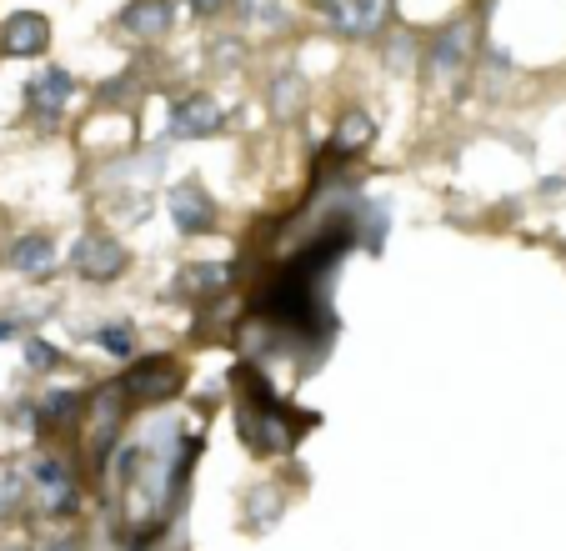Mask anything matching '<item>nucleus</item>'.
<instances>
[{
    "mask_svg": "<svg viewBox=\"0 0 566 551\" xmlns=\"http://www.w3.org/2000/svg\"><path fill=\"white\" fill-rule=\"evenodd\" d=\"M411 51H416V46H411V36H396V41H391V51H386V66H391V71H401V66L411 61Z\"/></svg>",
    "mask_w": 566,
    "mask_h": 551,
    "instance_id": "nucleus-20",
    "label": "nucleus"
},
{
    "mask_svg": "<svg viewBox=\"0 0 566 551\" xmlns=\"http://www.w3.org/2000/svg\"><path fill=\"white\" fill-rule=\"evenodd\" d=\"M376 141V121L366 116V111H346L341 121H336V131H331V146L336 151H366Z\"/></svg>",
    "mask_w": 566,
    "mask_h": 551,
    "instance_id": "nucleus-13",
    "label": "nucleus"
},
{
    "mask_svg": "<svg viewBox=\"0 0 566 551\" xmlns=\"http://www.w3.org/2000/svg\"><path fill=\"white\" fill-rule=\"evenodd\" d=\"M471 56H476V21H451V26L431 41L426 71H431L436 81H456V76L471 66Z\"/></svg>",
    "mask_w": 566,
    "mask_h": 551,
    "instance_id": "nucleus-2",
    "label": "nucleus"
},
{
    "mask_svg": "<svg viewBox=\"0 0 566 551\" xmlns=\"http://www.w3.org/2000/svg\"><path fill=\"white\" fill-rule=\"evenodd\" d=\"M16 496H21V481H16V476H11V481H0V511H11ZM0 521H6V516H0Z\"/></svg>",
    "mask_w": 566,
    "mask_h": 551,
    "instance_id": "nucleus-22",
    "label": "nucleus"
},
{
    "mask_svg": "<svg viewBox=\"0 0 566 551\" xmlns=\"http://www.w3.org/2000/svg\"><path fill=\"white\" fill-rule=\"evenodd\" d=\"M306 76L301 71H276L271 76V86H266V111L276 116V121H296L301 111H306Z\"/></svg>",
    "mask_w": 566,
    "mask_h": 551,
    "instance_id": "nucleus-11",
    "label": "nucleus"
},
{
    "mask_svg": "<svg viewBox=\"0 0 566 551\" xmlns=\"http://www.w3.org/2000/svg\"><path fill=\"white\" fill-rule=\"evenodd\" d=\"M71 76L61 71V66H51V71H41V76H31V86H26V101H31V116H56L66 101H71Z\"/></svg>",
    "mask_w": 566,
    "mask_h": 551,
    "instance_id": "nucleus-12",
    "label": "nucleus"
},
{
    "mask_svg": "<svg viewBox=\"0 0 566 551\" xmlns=\"http://www.w3.org/2000/svg\"><path fill=\"white\" fill-rule=\"evenodd\" d=\"M76 406H81V396H76V391H56V396L41 406V421H66Z\"/></svg>",
    "mask_w": 566,
    "mask_h": 551,
    "instance_id": "nucleus-19",
    "label": "nucleus"
},
{
    "mask_svg": "<svg viewBox=\"0 0 566 551\" xmlns=\"http://www.w3.org/2000/svg\"><path fill=\"white\" fill-rule=\"evenodd\" d=\"M226 6H231V0H191V11H196V16H206V21L226 16Z\"/></svg>",
    "mask_w": 566,
    "mask_h": 551,
    "instance_id": "nucleus-21",
    "label": "nucleus"
},
{
    "mask_svg": "<svg viewBox=\"0 0 566 551\" xmlns=\"http://www.w3.org/2000/svg\"><path fill=\"white\" fill-rule=\"evenodd\" d=\"M391 16V0H351V21H356V36H376Z\"/></svg>",
    "mask_w": 566,
    "mask_h": 551,
    "instance_id": "nucleus-15",
    "label": "nucleus"
},
{
    "mask_svg": "<svg viewBox=\"0 0 566 551\" xmlns=\"http://www.w3.org/2000/svg\"><path fill=\"white\" fill-rule=\"evenodd\" d=\"M126 266H131V251H126L111 231H86V236H76V246H71V271H76L81 281H91V286L121 281Z\"/></svg>",
    "mask_w": 566,
    "mask_h": 551,
    "instance_id": "nucleus-1",
    "label": "nucleus"
},
{
    "mask_svg": "<svg viewBox=\"0 0 566 551\" xmlns=\"http://www.w3.org/2000/svg\"><path fill=\"white\" fill-rule=\"evenodd\" d=\"M226 281H231V266H221V261H211V266H186V291H196V296H216Z\"/></svg>",
    "mask_w": 566,
    "mask_h": 551,
    "instance_id": "nucleus-14",
    "label": "nucleus"
},
{
    "mask_svg": "<svg viewBox=\"0 0 566 551\" xmlns=\"http://www.w3.org/2000/svg\"><path fill=\"white\" fill-rule=\"evenodd\" d=\"M31 491L41 496L46 511H71L76 506V476L61 456H36L31 461Z\"/></svg>",
    "mask_w": 566,
    "mask_h": 551,
    "instance_id": "nucleus-7",
    "label": "nucleus"
},
{
    "mask_svg": "<svg viewBox=\"0 0 566 551\" xmlns=\"http://www.w3.org/2000/svg\"><path fill=\"white\" fill-rule=\"evenodd\" d=\"M166 211H171V221H176L181 236H206V231L216 226V201H211L196 181L171 186V191H166Z\"/></svg>",
    "mask_w": 566,
    "mask_h": 551,
    "instance_id": "nucleus-4",
    "label": "nucleus"
},
{
    "mask_svg": "<svg viewBox=\"0 0 566 551\" xmlns=\"http://www.w3.org/2000/svg\"><path fill=\"white\" fill-rule=\"evenodd\" d=\"M181 381H186V371H181L176 361L151 356V361H136V366L121 376V391H126L131 401H161V396H171Z\"/></svg>",
    "mask_w": 566,
    "mask_h": 551,
    "instance_id": "nucleus-5",
    "label": "nucleus"
},
{
    "mask_svg": "<svg viewBox=\"0 0 566 551\" xmlns=\"http://www.w3.org/2000/svg\"><path fill=\"white\" fill-rule=\"evenodd\" d=\"M96 341H101L111 356H121V361L136 351V331H131V326H101V331H96Z\"/></svg>",
    "mask_w": 566,
    "mask_h": 551,
    "instance_id": "nucleus-16",
    "label": "nucleus"
},
{
    "mask_svg": "<svg viewBox=\"0 0 566 551\" xmlns=\"http://www.w3.org/2000/svg\"><path fill=\"white\" fill-rule=\"evenodd\" d=\"M51 551H76V541H56V546H51Z\"/></svg>",
    "mask_w": 566,
    "mask_h": 551,
    "instance_id": "nucleus-24",
    "label": "nucleus"
},
{
    "mask_svg": "<svg viewBox=\"0 0 566 551\" xmlns=\"http://www.w3.org/2000/svg\"><path fill=\"white\" fill-rule=\"evenodd\" d=\"M46 46H51V21L41 11H16V16H6V26H0V51L16 56V61L46 56Z\"/></svg>",
    "mask_w": 566,
    "mask_h": 551,
    "instance_id": "nucleus-6",
    "label": "nucleus"
},
{
    "mask_svg": "<svg viewBox=\"0 0 566 551\" xmlns=\"http://www.w3.org/2000/svg\"><path fill=\"white\" fill-rule=\"evenodd\" d=\"M56 261H61V251H56V236H51V231H26V236H16L11 251H6V266L21 271V276H51Z\"/></svg>",
    "mask_w": 566,
    "mask_h": 551,
    "instance_id": "nucleus-8",
    "label": "nucleus"
},
{
    "mask_svg": "<svg viewBox=\"0 0 566 551\" xmlns=\"http://www.w3.org/2000/svg\"><path fill=\"white\" fill-rule=\"evenodd\" d=\"M221 126H226V116H221V106H216L206 91L176 101V106H171V121H166V131H171L176 141H206V136H221Z\"/></svg>",
    "mask_w": 566,
    "mask_h": 551,
    "instance_id": "nucleus-3",
    "label": "nucleus"
},
{
    "mask_svg": "<svg viewBox=\"0 0 566 551\" xmlns=\"http://www.w3.org/2000/svg\"><path fill=\"white\" fill-rule=\"evenodd\" d=\"M241 11H246V21H256V26H281V0H241Z\"/></svg>",
    "mask_w": 566,
    "mask_h": 551,
    "instance_id": "nucleus-17",
    "label": "nucleus"
},
{
    "mask_svg": "<svg viewBox=\"0 0 566 551\" xmlns=\"http://www.w3.org/2000/svg\"><path fill=\"white\" fill-rule=\"evenodd\" d=\"M26 366L31 371H56L61 366V351L51 341H26Z\"/></svg>",
    "mask_w": 566,
    "mask_h": 551,
    "instance_id": "nucleus-18",
    "label": "nucleus"
},
{
    "mask_svg": "<svg viewBox=\"0 0 566 551\" xmlns=\"http://www.w3.org/2000/svg\"><path fill=\"white\" fill-rule=\"evenodd\" d=\"M6 336H16V321H6V316H0V341H6Z\"/></svg>",
    "mask_w": 566,
    "mask_h": 551,
    "instance_id": "nucleus-23",
    "label": "nucleus"
},
{
    "mask_svg": "<svg viewBox=\"0 0 566 551\" xmlns=\"http://www.w3.org/2000/svg\"><path fill=\"white\" fill-rule=\"evenodd\" d=\"M0 551H26V546H16V541H6V546H0Z\"/></svg>",
    "mask_w": 566,
    "mask_h": 551,
    "instance_id": "nucleus-25",
    "label": "nucleus"
},
{
    "mask_svg": "<svg viewBox=\"0 0 566 551\" xmlns=\"http://www.w3.org/2000/svg\"><path fill=\"white\" fill-rule=\"evenodd\" d=\"M176 21V0H131L121 11V31L136 41H161Z\"/></svg>",
    "mask_w": 566,
    "mask_h": 551,
    "instance_id": "nucleus-9",
    "label": "nucleus"
},
{
    "mask_svg": "<svg viewBox=\"0 0 566 551\" xmlns=\"http://www.w3.org/2000/svg\"><path fill=\"white\" fill-rule=\"evenodd\" d=\"M121 401H126V391H121V381L116 386H106L96 401H86V411H91V456H106L111 451V441H116V431H121Z\"/></svg>",
    "mask_w": 566,
    "mask_h": 551,
    "instance_id": "nucleus-10",
    "label": "nucleus"
}]
</instances>
